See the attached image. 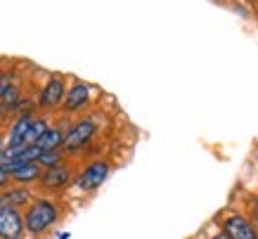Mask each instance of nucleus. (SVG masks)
Wrapping results in <instances>:
<instances>
[{"label": "nucleus", "mask_w": 258, "mask_h": 239, "mask_svg": "<svg viewBox=\"0 0 258 239\" xmlns=\"http://www.w3.org/2000/svg\"><path fill=\"white\" fill-rule=\"evenodd\" d=\"M59 220V208L50 199H33L24 213V230L29 234H43Z\"/></svg>", "instance_id": "obj_1"}, {"label": "nucleus", "mask_w": 258, "mask_h": 239, "mask_svg": "<svg viewBox=\"0 0 258 239\" xmlns=\"http://www.w3.org/2000/svg\"><path fill=\"white\" fill-rule=\"evenodd\" d=\"M95 131H97V126H95L93 118H81V121H76V124L67 131L62 147L67 149V152H76V149H81L86 142H90V138L95 135Z\"/></svg>", "instance_id": "obj_2"}, {"label": "nucleus", "mask_w": 258, "mask_h": 239, "mask_svg": "<svg viewBox=\"0 0 258 239\" xmlns=\"http://www.w3.org/2000/svg\"><path fill=\"white\" fill-rule=\"evenodd\" d=\"M24 213L19 208L0 206V239H24Z\"/></svg>", "instance_id": "obj_3"}, {"label": "nucleus", "mask_w": 258, "mask_h": 239, "mask_svg": "<svg viewBox=\"0 0 258 239\" xmlns=\"http://www.w3.org/2000/svg\"><path fill=\"white\" fill-rule=\"evenodd\" d=\"M107 177H109V163L100 159V161H93L90 166H86V170L76 177V187L83 190V192H93Z\"/></svg>", "instance_id": "obj_4"}, {"label": "nucleus", "mask_w": 258, "mask_h": 239, "mask_svg": "<svg viewBox=\"0 0 258 239\" xmlns=\"http://www.w3.org/2000/svg\"><path fill=\"white\" fill-rule=\"evenodd\" d=\"M64 95H67V83H64L62 76H52L47 78V83L43 85V90L38 95V107L40 109H55L64 102Z\"/></svg>", "instance_id": "obj_5"}, {"label": "nucleus", "mask_w": 258, "mask_h": 239, "mask_svg": "<svg viewBox=\"0 0 258 239\" xmlns=\"http://www.w3.org/2000/svg\"><path fill=\"white\" fill-rule=\"evenodd\" d=\"M223 232L230 239H258L256 227L244 216H239V213H232V216L223 218Z\"/></svg>", "instance_id": "obj_6"}, {"label": "nucleus", "mask_w": 258, "mask_h": 239, "mask_svg": "<svg viewBox=\"0 0 258 239\" xmlns=\"http://www.w3.org/2000/svg\"><path fill=\"white\" fill-rule=\"evenodd\" d=\"M88 100H90V85L83 83V81H76L64 95L62 107L67 111H79V109H83L88 104Z\"/></svg>", "instance_id": "obj_7"}, {"label": "nucleus", "mask_w": 258, "mask_h": 239, "mask_svg": "<svg viewBox=\"0 0 258 239\" xmlns=\"http://www.w3.org/2000/svg\"><path fill=\"white\" fill-rule=\"evenodd\" d=\"M71 180V170L59 163V166H52V168H45L43 170V175H40V185L47 187V190H62V187L69 185Z\"/></svg>", "instance_id": "obj_8"}, {"label": "nucleus", "mask_w": 258, "mask_h": 239, "mask_svg": "<svg viewBox=\"0 0 258 239\" xmlns=\"http://www.w3.org/2000/svg\"><path fill=\"white\" fill-rule=\"evenodd\" d=\"M33 118L36 116L31 114V111H24L19 118H17L15 124H12V128H10V135H8V147H26L24 145V140H26V133H29V128H31Z\"/></svg>", "instance_id": "obj_9"}, {"label": "nucleus", "mask_w": 258, "mask_h": 239, "mask_svg": "<svg viewBox=\"0 0 258 239\" xmlns=\"http://www.w3.org/2000/svg\"><path fill=\"white\" fill-rule=\"evenodd\" d=\"M33 197H31V190L29 187H22V185H15V187H5L0 192V206H12V208H19L22 204H29Z\"/></svg>", "instance_id": "obj_10"}, {"label": "nucleus", "mask_w": 258, "mask_h": 239, "mask_svg": "<svg viewBox=\"0 0 258 239\" xmlns=\"http://www.w3.org/2000/svg\"><path fill=\"white\" fill-rule=\"evenodd\" d=\"M40 175H43V168H40L36 161L31 163H24V166H19L17 170H12L10 173V180H15V185H31V183H38Z\"/></svg>", "instance_id": "obj_11"}, {"label": "nucleus", "mask_w": 258, "mask_h": 239, "mask_svg": "<svg viewBox=\"0 0 258 239\" xmlns=\"http://www.w3.org/2000/svg\"><path fill=\"white\" fill-rule=\"evenodd\" d=\"M62 142H64V133L59 128H47L38 140H36V145L40 152H59L62 149Z\"/></svg>", "instance_id": "obj_12"}, {"label": "nucleus", "mask_w": 258, "mask_h": 239, "mask_svg": "<svg viewBox=\"0 0 258 239\" xmlns=\"http://www.w3.org/2000/svg\"><path fill=\"white\" fill-rule=\"evenodd\" d=\"M47 128H50V126H47L45 118H38V116H36V118H33V124H31V128H29V133H26L24 145H26V147H33V145H36V140H38L40 135L47 131Z\"/></svg>", "instance_id": "obj_13"}, {"label": "nucleus", "mask_w": 258, "mask_h": 239, "mask_svg": "<svg viewBox=\"0 0 258 239\" xmlns=\"http://www.w3.org/2000/svg\"><path fill=\"white\" fill-rule=\"evenodd\" d=\"M40 168H52V166H59L62 163V152H40V156L36 159Z\"/></svg>", "instance_id": "obj_14"}, {"label": "nucleus", "mask_w": 258, "mask_h": 239, "mask_svg": "<svg viewBox=\"0 0 258 239\" xmlns=\"http://www.w3.org/2000/svg\"><path fill=\"white\" fill-rule=\"evenodd\" d=\"M12 88H15V85H12V74H10V71L0 74V102H3V97H5Z\"/></svg>", "instance_id": "obj_15"}, {"label": "nucleus", "mask_w": 258, "mask_h": 239, "mask_svg": "<svg viewBox=\"0 0 258 239\" xmlns=\"http://www.w3.org/2000/svg\"><path fill=\"white\" fill-rule=\"evenodd\" d=\"M8 183H10V175L0 168V190H5V187H8Z\"/></svg>", "instance_id": "obj_16"}, {"label": "nucleus", "mask_w": 258, "mask_h": 239, "mask_svg": "<svg viewBox=\"0 0 258 239\" xmlns=\"http://www.w3.org/2000/svg\"><path fill=\"white\" fill-rule=\"evenodd\" d=\"M211 239H230V237H227L225 232H218V234H213V237H211Z\"/></svg>", "instance_id": "obj_17"}, {"label": "nucleus", "mask_w": 258, "mask_h": 239, "mask_svg": "<svg viewBox=\"0 0 258 239\" xmlns=\"http://www.w3.org/2000/svg\"><path fill=\"white\" fill-rule=\"evenodd\" d=\"M59 239H69V234H67V232H64V234H59Z\"/></svg>", "instance_id": "obj_18"}]
</instances>
